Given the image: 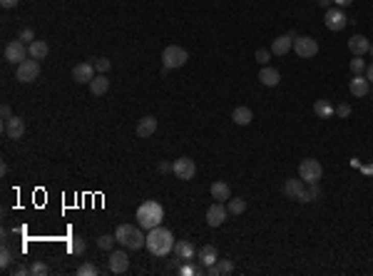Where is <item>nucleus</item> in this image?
Masks as SVG:
<instances>
[{
	"mask_svg": "<svg viewBox=\"0 0 373 276\" xmlns=\"http://www.w3.org/2000/svg\"><path fill=\"white\" fill-rule=\"evenodd\" d=\"M10 271H13V274H18V276H25V274H30V266H22V264H18V266H10Z\"/></svg>",
	"mask_w": 373,
	"mask_h": 276,
	"instance_id": "40",
	"label": "nucleus"
},
{
	"mask_svg": "<svg viewBox=\"0 0 373 276\" xmlns=\"http://www.w3.org/2000/svg\"><path fill=\"white\" fill-rule=\"evenodd\" d=\"M92 62H95V70H97V73H102V75H105L112 67V62L107 60V57H95Z\"/></svg>",
	"mask_w": 373,
	"mask_h": 276,
	"instance_id": "35",
	"label": "nucleus"
},
{
	"mask_svg": "<svg viewBox=\"0 0 373 276\" xmlns=\"http://www.w3.org/2000/svg\"><path fill=\"white\" fill-rule=\"evenodd\" d=\"M0 114H3V122H5V120H10V117H13V112H10V105H3V107H0Z\"/></svg>",
	"mask_w": 373,
	"mask_h": 276,
	"instance_id": "41",
	"label": "nucleus"
},
{
	"mask_svg": "<svg viewBox=\"0 0 373 276\" xmlns=\"http://www.w3.org/2000/svg\"><path fill=\"white\" fill-rule=\"evenodd\" d=\"M28 53H30V57H35V60H45V57L50 55V45L45 40H33L28 45Z\"/></svg>",
	"mask_w": 373,
	"mask_h": 276,
	"instance_id": "23",
	"label": "nucleus"
},
{
	"mask_svg": "<svg viewBox=\"0 0 373 276\" xmlns=\"http://www.w3.org/2000/svg\"><path fill=\"white\" fill-rule=\"evenodd\" d=\"M30 274L33 276H48L50 274V266H48L45 261H33V264H30Z\"/></svg>",
	"mask_w": 373,
	"mask_h": 276,
	"instance_id": "33",
	"label": "nucleus"
},
{
	"mask_svg": "<svg viewBox=\"0 0 373 276\" xmlns=\"http://www.w3.org/2000/svg\"><path fill=\"white\" fill-rule=\"evenodd\" d=\"M226 212H229V214H234V217H239V214L246 212V202L239 199V197H234V199H229V202H226Z\"/></svg>",
	"mask_w": 373,
	"mask_h": 276,
	"instance_id": "29",
	"label": "nucleus"
},
{
	"mask_svg": "<svg viewBox=\"0 0 373 276\" xmlns=\"http://www.w3.org/2000/svg\"><path fill=\"white\" fill-rule=\"evenodd\" d=\"M3 55H5V60L10 62V65H20L22 60H28V45L22 42V40H13V42H8L5 45V50H3Z\"/></svg>",
	"mask_w": 373,
	"mask_h": 276,
	"instance_id": "7",
	"label": "nucleus"
},
{
	"mask_svg": "<svg viewBox=\"0 0 373 276\" xmlns=\"http://www.w3.org/2000/svg\"><path fill=\"white\" fill-rule=\"evenodd\" d=\"M15 77H18V82H35L40 77V60H35V57L22 60L15 67Z\"/></svg>",
	"mask_w": 373,
	"mask_h": 276,
	"instance_id": "6",
	"label": "nucleus"
},
{
	"mask_svg": "<svg viewBox=\"0 0 373 276\" xmlns=\"http://www.w3.org/2000/svg\"><path fill=\"white\" fill-rule=\"evenodd\" d=\"M70 251L77 254V257H80V254H85V239H82V237H75V239L70 241Z\"/></svg>",
	"mask_w": 373,
	"mask_h": 276,
	"instance_id": "36",
	"label": "nucleus"
},
{
	"mask_svg": "<svg viewBox=\"0 0 373 276\" xmlns=\"http://www.w3.org/2000/svg\"><path fill=\"white\" fill-rule=\"evenodd\" d=\"M321 174H323V167H321L318 159H311V157H309V159H304V162L298 165V177H301L306 184H318Z\"/></svg>",
	"mask_w": 373,
	"mask_h": 276,
	"instance_id": "5",
	"label": "nucleus"
},
{
	"mask_svg": "<svg viewBox=\"0 0 373 276\" xmlns=\"http://www.w3.org/2000/svg\"><path fill=\"white\" fill-rule=\"evenodd\" d=\"M366 67H368V65H366V60H363L361 55H356L354 60H351V73L354 75H363L366 73Z\"/></svg>",
	"mask_w": 373,
	"mask_h": 276,
	"instance_id": "34",
	"label": "nucleus"
},
{
	"mask_svg": "<svg viewBox=\"0 0 373 276\" xmlns=\"http://www.w3.org/2000/svg\"><path fill=\"white\" fill-rule=\"evenodd\" d=\"M234 271V264L231 261H226V259H219L214 266H206V274L209 276H226Z\"/></svg>",
	"mask_w": 373,
	"mask_h": 276,
	"instance_id": "26",
	"label": "nucleus"
},
{
	"mask_svg": "<svg viewBox=\"0 0 373 276\" xmlns=\"http://www.w3.org/2000/svg\"><path fill=\"white\" fill-rule=\"evenodd\" d=\"M318 5H321V8H326V10H329V8H334V0H316Z\"/></svg>",
	"mask_w": 373,
	"mask_h": 276,
	"instance_id": "45",
	"label": "nucleus"
},
{
	"mask_svg": "<svg viewBox=\"0 0 373 276\" xmlns=\"http://www.w3.org/2000/svg\"><path fill=\"white\" fill-rule=\"evenodd\" d=\"M336 114H338V117H348V114H351V105H346V102H341V105L336 107Z\"/></svg>",
	"mask_w": 373,
	"mask_h": 276,
	"instance_id": "39",
	"label": "nucleus"
},
{
	"mask_svg": "<svg viewBox=\"0 0 373 276\" xmlns=\"http://www.w3.org/2000/svg\"><path fill=\"white\" fill-rule=\"evenodd\" d=\"M294 53H296L301 60H309V57H314L318 53V42L309 35H298L296 40H294Z\"/></svg>",
	"mask_w": 373,
	"mask_h": 276,
	"instance_id": "8",
	"label": "nucleus"
},
{
	"mask_svg": "<svg viewBox=\"0 0 373 276\" xmlns=\"http://www.w3.org/2000/svg\"><path fill=\"white\" fill-rule=\"evenodd\" d=\"M20 0H0V5L5 8V10H10V8H18Z\"/></svg>",
	"mask_w": 373,
	"mask_h": 276,
	"instance_id": "42",
	"label": "nucleus"
},
{
	"mask_svg": "<svg viewBox=\"0 0 373 276\" xmlns=\"http://www.w3.org/2000/svg\"><path fill=\"white\" fill-rule=\"evenodd\" d=\"M186 60H189V53H186L184 48H179V45H167L165 53H162V65L167 70L182 67V65H186Z\"/></svg>",
	"mask_w": 373,
	"mask_h": 276,
	"instance_id": "4",
	"label": "nucleus"
},
{
	"mask_svg": "<svg viewBox=\"0 0 373 276\" xmlns=\"http://www.w3.org/2000/svg\"><path fill=\"white\" fill-rule=\"evenodd\" d=\"M157 132V120H154V114H145L139 122H137V127H134V134L139 137V140H147Z\"/></svg>",
	"mask_w": 373,
	"mask_h": 276,
	"instance_id": "14",
	"label": "nucleus"
},
{
	"mask_svg": "<svg viewBox=\"0 0 373 276\" xmlns=\"http://www.w3.org/2000/svg\"><path fill=\"white\" fill-rule=\"evenodd\" d=\"M149 249V254L152 257H167L174 251V237H172V232L165 229L162 224L159 226H154V229H149L147 234V244H145Z\"/></svg>",
	"mask_w": 373,
	"mask_h": 276,
	"instance_id": "1",
	"label": "nucleus"
},
{
	"mask_svg": "<svg viewBox=\"0 0 373 276\" xmlns=\"http://www.w3.org/2000/svg\"><path fill=\"white\" fill-rule=\"evenodd\" d=\"M172 172L179 177V179H194V174H197V165H194V159H189V157H179V159H174V167H172Z\"/></svg>",
	"mask_w": 373,
	"mask_h": 276,
	"instance_id": "10",
	"label": "nucleus"
},
{
	"mask_svg": "<svg viewBox=\"0 0 373 276\" xmlns=\"http://www.w3.org/2000/svg\"><path fill=\"white\" fill-rule=\"evenodd\" d=\"M174 257L179 259V261H192V259H194V246H192V241H186V239L177 241V244H174Z\"/></svg>",
	"mask_w": 373,
	"mask_h": 276,
	"instance_id": "21",
	"label": "nucleus"
},
{
	"mask_svg": "<svg viewBox=\"0 0 373 276\" xmlns=\"http://www.w3.org/2000/svg\"><path fill=\"white\" fill-rule=\"evenodd\" d=\"M130 269V257L127 251H112L110 254V271L112 274H125Z\"/></svg>",
	"mask_w": 373,
	"mask_h": 276,
	"instance_id": "15",
	"label": "nucleus"
},
{
	"mask_svg": "<svg viewBox=\"0 0 373 276\" xmlns=\"http://www.w3.org/2000/svg\"><path fill=\"white\" fill-rule=\"evenodd\" d=\"M257 62L259 65H269V60H271V50H257Z\"/></svg>",
	"mask_w": 373,
	"mask_h": 276,
	"instance_id": "37",
	"label": "nucleus"
},
{
	"mask_svg": "<svg viewBox=\"0 0 373 276\" xmlns=\"http://www.w3.org/2000/svg\"><path fill=\"white\" fill-rule=\"evenodd\" d=\"M354 0H334V5H338V8H348Z\"/></svg>",
	"mask_w": 373,
	"mask_h": 276,
	"instance_id": "46",
	"label": "nucleus"
},
{
	"mask_svg": "<svg viewBox=\"0 0 373 276\" xmlns=\"http://www.w3.org/2000/svg\"><path fill=\"white\" fill-rule=\"evenodd\" d=\"M368 87H371V82L366 80V75H354L351 82H348V90H351L354 97H366V95H368Z\"/></svg>",
	"mask_w": 373,
	"mask_h": 276,
	"instance_id": "17",
	"label": "nucleus"
},
{
	"mask_svg": "<svg viewBox=\"0 0 373 276\" xmlns=\"http://www.w3.org/2000/svg\"><path fill=\"white\" fill-rule=\"evenodd\" d=\"M73 80L75 82H92L95 80V62H80V65H75L73 67Z\"/></svg>",
	"mask_w": 373,
	"mask_h": 276,
	"instance_id": "13",
	"label": "nucleus"
},
{
	"mask_svg": "<svg viewBox=\"0 0 373 276\" xmlns=\"http://www.w3.org/2000/svg\"><path fill=\"white\" fill-rule=\"evenodd\" d=\"M139 229L142 226H134V224H120L117 232H114V237H117V241L122 246H127V249H142L147 244V237Z\"/></svg>",
	"mask_w": 373,
	"mask_h": 276,
	"instance_id": "3",
	"label": "nucleus"
},
{
	"mask_svg": "<svg viewBox=\"0 0 373 276\" xmlns=\"http://www.w3.org/2000/svg\"><path fill=\"white\" fill-rule=\"evenodd\" d=\"M197 259H199L204 266H214V264L219 261V251H217V246L206 244V246H202V249L197 251Z\"/></svg>",
	"mask_w": 373,
	"mask_h": 276,
	"instance_id": "19",
	"label": "nucleus"
},
{
	"mask_svg": "<svg viewBox=\"0 0 373 276\" xmlns=\"http://www.w3.org/2000/svg\"><path fill=\"white\" fill-rule=\"evenodd\" d=\"M18 40H22V42H28V45H30V42L35 40V33H33L30 28H22V30H20V35H18Z\"/></svg>",
	"mask_w": 373,
	"mask_h": 276,
	"instance_id": "38",
	"label": "nucleus"
},
{
	"mask_svg": "<svg viewBox=\"0 0 373 276\" xmlns=\"http://www.w3.org/2000/svg\"><path fill=\"white\" fill-rule=\"evenodd\" d=\"M323 22H326V28H329V30L341 33V30L348 25V18H346V13H343L341 8H329V10H326V15H323Z\"/></svg>",
	"mask_w": 373,
	"mask_h": 276,
	"instance_id": "9",
	"label": "nucleus"
},
{
	"mask_svg": "<svg viewBox=\"0 0 373 276\" xmlns=\"http://www.w3.org/2000/svg\"><path fill=\"white\" fill-rule=\"evenodd\" d=\"M314 112H316L321 120H326V117H334L336 114V110L329 105V100H318L316 105H314Z\"/></svg>",
	"mask_w": 373,
	"mask_h": 276,
	"instance_id": "28",
	"label": "nucleus"
},
{
	"mask_svg": "<svg viewBox=\"0 0 373 276\" xmlns=\"http://www.w3.org/2000/svg\"><path fill=\"white\" fill-rule=\"evenodd\" d=\"M172 167L174 165H169V162H159V172H172Z\"/></svg>",
	"mask_w": 373,
	"mask_h": 276,
	"instance_id": "47",
	"label": "nucleus"
},
{
	"mask_svg": "<svg viewBox=\"0 0 373 276\" xmlns=\"http://www.w3.org/2000/svg\"><path fill=\"white\" fill-rule=\"evenodd\" d=\"M368 48H371V42H368V37H366V35L348 37V50H351L354 55H366V53H368Z\"/></svg>",
	"mask_w": 373,
	"mask_h": 276,
	"instance_id": "20",
	"label": "nucleus"
},
{
	"mask_svg": "<svg viewBox=\"0 0 373 276\" xmlns=\"http://www.w3.org/2000/svg\"><path fill=\"white\" fill-rule=\"evenodd\" d=\"M368 53H371V57H373V42H371V48H368Z\"/></svg>",
	"mask_w": 373,
	"mask_h": 276,
	"instance_id": "49",
	"label": "nucleus"
},
{
	"mask_svg": "<svg viewBox=\"0 0 373 276\" xmlns=\"http://www.w3.org/2000/svg\"><path fill=\"white\" fill-rule=\"evenodd\" d=\"M3 132H5L8 140H20V137L25 134V122H22V117L13 114L10 120H5V122H3Z\"/></svg>",
	"mask_w": 373,
	"mask_h": 276,
	"instance_id": "11",
	"label": "nucleus"
},
{
	"mask_svg": "<svg viewBox=\"0 0 373 276\" xmlns=\"http://www.w3.org/2000/svg\"><path fill=\"white\" fill-rule=\"evenodd\" d=\"M366 80H368V82H373V62L368 65V67H366Z\"/></svg>",
	"mask_w": 373,
	"mask_h": 276,
	"instance_id": "48",
	"label": "nucleus"
},
{
	"mask_svg": "<svg viewBox=\"0 0 373 276\" xmlns=\"http://www.w3.org/2000/svg\"><path fill=\"white\" fill-rule=\"evenodd\" d=\"M226 206H224V202H214L209 209H206V224L209 226H222L224 221H226Z\"/></svg>",
	"mask_w": 373,
	"mask_h": 276,
	"instance_id": "12",
	"label": "nucleus"
},
{
	"mask_svg": "<svg viewBox=\"0 0 373 276\" xmlns=\"http://www.w3.org/2000/svg\"><path fill=\"white\" fill-rule=\"evenodd\" d=\"M10 266H13V251L8 246H3V251H0V269L10 271Z\"/></svg>",
	"mask_w": 373,
	"mask_h": 276,
	"instance_id": "30",
	"label": "nucleus"
},
{
	"mask_svg": "<svg viewBox=\"0 0 373 276\" xmlns=\"http://www.w3.org/2000/svg\"><path fill=\"white\" fill-rule=\"evenodd\" d=\"M209 192H212V199L214 202H229L231 199V189H229L226 182H214Z\"/></svg>",
	"mask_w": 373,
	"mask_h": 276,
	"instance_id": "22",
	"label": "nucleus"
},
{
	"mask_svg": "<svg viewBox=\"0 0 373 276\" xmlns=\"http://www.w3.org/2000/svg\"><path fill=\"white\" fill-rule=\"evenodd\" d=\"M231 120H234V125L244 127V125H249L254 120V112L249 110L246 105H239V107H234V112H231Z\"/></svg>",
	"mask_w": 373,
	"mask_h": 276,
	"instance_id": "24",
	"label": "nucleus"
},
{
	"mask_svg": "<svg viewBox=\"0 0 373 276\" xmlns=\"http://www.w3.org/2000/svg\"><path fill=\"white\" fill-rule=\"evenodd\" d=\"M114 241H117L114 234H102V237H97V246H100L102 251H110L112 246H114Z\"/></svg>",
	"mask_w": 373,
	"mask_h": 276,
	"instance_id": "32",
	"label": "nucleus"
},
{
	"mask_svg": "<svg viewBox=\"0 0 373 276\" xmlns=\"http://www.w3.org/2000/svg\"><path fill=\"white\" fill-rule=\"evenodd\" d=\"M77 276H97L100 274V269L95 266V264H90V261H85V264H80L77 266V271H75Z\"/></svg>",
	"mask_w": 373,
	"mask_h": 276,
	"instance_id": "31",
	"label": "nucleus"
},
{
	"mask_svg": "<svg viewBox=\"0 0 373 276\" xmlns=\"http://www.w3.org/2000/svg\"><path fill=\"white\" fill-rule=\"evenodd\" d=\"M110 90V80H107V75H95V80L90 82V92H92L95 97H100V95H107Z\"/></svg>",
	"mask_w": 373,
	"mask_h": 276,
	"instance_id": "25",
	"label": "nucleus"
},
{
	"mask_svg": "<svg viewBox=\"0 0 373 276\" xmlns=\"http://www.w3.org/2000/svg\"><path fill=\"white\" fill-rule=\"evenodd\" d=\"M296 37L298 35H294V33L274 37V42H271V55H286V53L291 50V45H294V40H296Z\"/></svg>",
	"mask_w": 373,
	"mask_h": 276,
	"instance_id": "16",
	"label": "nucleus"
},
{
	"mask_svg": "<svg viewBox=\"0 0 373 276\" xmlns=\"http://www.w3.org/2000/svg\"><path fill=\"white\" fill-rule=\"evenodd\" d=\"M179 274H184V276L194 274V266H189V264H184V266H182V269H179Z\"/></svg>",
	"mask_w": 373,
	"mask_h": 276,
	"instance_id": "44",
	"label": "nucleus"
},
{
	"mask_svg": "<svg viewBox=\"0 0 373 276\" xmlns=\"http://www.w3.org/2000/svg\"><path fill=\"white\" fill-rule=\"evenodd\" d=\"M301 192H304V179H286V184H284L286 199H298Z\"/></svg>",
	"mask_w": 373,
	"mask_h": 276,
	"instance_id": "27",
	"label": "nucleus"
},
{
	"mask_svg": "<svg viewBox=\"0 0 373 276\" xmlns=\"http://www.w3.org/2000/svg\"><path fill=\"white\" fill-rule=\"evenodd\" d=\"M259 82L261 85H266V87H276L281 82V75L279 70H274V67H269V65H264L259 73Z\"/></svg>",
	"mask_w": 373,
	"mask_h": 276,
	"instance_id": "18",
	"label": "nucleus"
},
{
	"mask_svg": "<svg viewBox=\"0 0 373 276\" xmlns=\"http://www.w3.org/2000/svg\"><path fill=\"white\" fill-rule=\"evenodd\" d=\"M165 219V209H162V204L154 202V199H147V202H142L137 206V224L142 226V229H154V226H159Z\"/></svg>",
	"mask_w": 373,
	"mask_h": 276,
	"instance_id": "2",
	"label": "nucleus"
},
{
	"mask_svg": "<svg viewBox=\"0 0 373 276\" xmlns=\"http://www.w3.org/2000/svg\"><path fill=\"white\" fill-rule=\"evenodd\" d=\"M309 194H311V199H318V194H321V192H318L316 184H311V187H309Z\"/></svg>",
	"mask_w": 373,
	"mask_h": 276,
	"instance_id": "43",
	"label": "nucleus"
}]
</instances>
